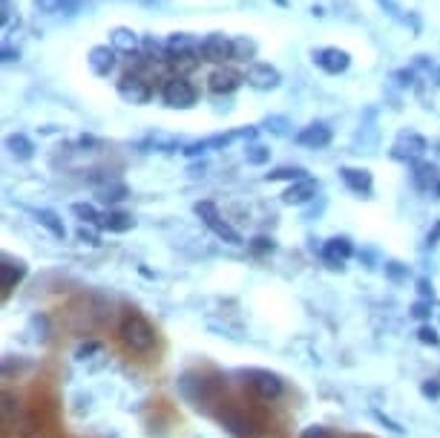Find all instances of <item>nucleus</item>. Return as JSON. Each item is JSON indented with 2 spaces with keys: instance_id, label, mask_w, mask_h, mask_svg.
<instances>
[{
  "instance_id": "obj_1",
  "label": "nucleus",
  "mask_w": 440,
  "mask_h": 438,
  "mask_svg": "<svg viewBox=\"0 0 440 438\" xmlns=\"http://www.w3.org/2000/svg\"><path fill=\"white\" fill-rule=\"evenodd\" d=\"M196 216L201 219V223L219 237V240H222V243H228V245H245V240H242V234L231 225V223H225V219H222V213H219V208L210 202V199H201V202H196Z\"/></svg>"
},
{
  "instance_id": "obj_2",
  "label": "nucleus",
  "mask_w": 440,
  "mask_h": 438,
  "mask_svg": "<svg viewBox=\"0 0 440 438\" xmlns=\"http://www.w3.org/2000/svg\"><path fill=\"white\" fill-rule=\"evenodd\" d=\"M121 340L132 349V352H150L156 346V332L153 326L147 323L141 315H127L121 320V329H118Z\"/></svg>"
},
{
  "instance_id": "obj_3",
  "label": "nucleus",
  "mask_w": 440,
  "mask_h": 438,
  "mask_svg": "<svg viewBox=\"0 0 440 438\" xmlns=\"http://www.w3.org/2000/svg\"><path fill=\"white\" fill-rule=\"evenodd\" d=\"M162 98L173 110H190L196 104V98H199V90L184 76H173V78H167V84L162 90Z\"/></svg>"
},
{
  "instance_id": "obj_4",
  "label": "nucleus",
  "mask_w": 440,
  "mask_h": 438,
  "mask_svg": "<svg viewBox=\"0 0 440 438\" xmlns=\"http://www.w3.org/2000/svg\"><path fill=\"white\" fill-rule=\"evenodd\" d=\"M199 61H207V63H225V61H234V41L222 32H213L207 35L201 44H199Z\"/></svg>"
},
{
  "instance_id": "obj_5",
  "label": "nucleus",
  "mask_w": 440,
  "mask_h": 438,
  "mask_svg": "<svg viewBox=\"0 0 440 438\" xmlns=\"http://www.w3.org/2000/svg\"><path fill=\"white\" fill-rule=\"evenodd\" d=\"M245 378H248L251 389H253L262 401H276V398L285 392V384H282V378H279L276 372H268V370H248Z\"/></svg>"
},
{
  "instance_id": "obj_6",
  "label": "nucleus",
  "mask_w": 440,
  "mask_h": 438,
  "mask_svg": "<svg viewBox=\"0 0 440 438\" xmlns=\"http://www.w3.org/2000/svg\"><path fill=\"white\" fill-rule=\"evenodd\" d=\"M150 84L144 81L141 72H127V76H121L118 81V96L127 101V104H144V101H150Z\"/></svg>"
},
{
  "instance_id": "obj_7",
  "label": "nucleus",
  "mask_w": 440,
  "mask_h": 438,
  "mask_svg": "<svg viewBox=\"0 0 440 438\" xmlns=\"http://www.w3.org/2000/svg\"><path fill=\"white\" fill-rule=\"evenodd\" d=\"M29 274V265L12 254H4V260H0V285H4V297H9V291Z\"/></svg>"
},
{
  "instance_id": "obj_8",
  "label": "nucleus",
  "mask_w": 440,
  "mask_h": 438,
  "mask_svg": "<svg viewBox=\"0 0 440 438\" xmlns=\"http://www.w3.org/2000/svg\"><path fill=\"white\" fill-rule=\"evenodd\" d=\"M242 81H245V78L239 76L236 69H231V66H216L210 76H207V90L216 93V96H228V93H234Z\"/></svg>"
},
{
  "instance_id": "obj_9",
  "label": "nucleus",
  "mask_w": 440,
  "mask_h": 438,
  "mask_svg": "<svg viewBox=\"0 0 440 438\" xmlns=\"http://www.w3.org/2000/svg\"><path fill=\"white\" fill-rule=\"evenodd\" d=\"M245 81L256 90H276L282 76H279V69L271 66V63H251L248 72H245Z\"/></svg>"
},
{
  "instance_id": "obj_10",
  "label": "nucleus",
  "mask_w": 440,
  "mask_h": 438,
  "mask_svg": "<svg viewBox=\"0 0 440 438\" xmlns=\"http://www.w3.org/2000/svg\"><path fill=\"white\" fill-rule=\"evenodd\" d=\"M351 257H354V245L345 237H334V240H328L323 245V260L334 271H342L345 268V260H351Z\"/></svg>"
},
{
  "instance_id": "obj_11",
  "label": "nucleus",
  "mask_w": 440,
  "mask_h": 438,
  "mask_svg": "<svg viewBox=\"0 0 440 438\" xmlns=\"http://www.w3.org/2000/svg\"><path fill=\"white\" fill-rule=\"evenodd\" d=\"M314 63H317V66H323L325 72H331V76H340V72H345V69H348L351 58H348V52H345V49L328 46V49L314 52Z\"/></svg>"
},
{
  "instance_id": "obj_12",
  "label": "nucleus",
  "mask_w": 440,
  "mask_h": 438,
  "mask_svg": "<svg viewBox=\"0 0 440 438\" xmlns=\"http://www.w3.org/2000/svg\"><path fill=\"white\" fill-rule=\"evenodd\" d=\"M426 153V138L417 133H400L394 141V159H417Z\"/></svg>"
},
{
  "instance_id": "obj_13",
  "label": "nucleus",
  "mask_w": 440,
  "mask_h": 438,
  "mask_svg": "<svg viewBox=\"0 0 440 438\" xmlns=\"http://www.w3.org/2000/svg\"><path fill=\"white\" fill-rule=\"evenodd\" d=\"M297 144H303V148H311V151H323L331 144V130L325 124H308L297 133Z\"/></svg>"
},
{
  "instance_id": "obj_14",
  "label": "nucleus",
  "mask_w": 440,
  "mask_h": 438,
  "mask_svg": "<svg viewBox=\"0 0 440 438\" xmlns=\"http://www.w3.org/2000/svg\"><path fill=\"white\" fill-rule=\"evenodd\" d=\"M317 190H320V185H317L311 176H305V179H300V182H293V185L282 193V202H285V205H305V202H311V199L317 196Z\"/></svg>"
},
{
  "instance_id": "obj_15",
  "label": "nucleus",
  "mask_w": 440,
  "mask_h": 438,
  "mask_svg": "<svg viewBox=\"0 0 440 438\" xmlns=\"http://www.w3.org/2000/svg\"><path fill=\"white\" fill-rule=\"evenodd\" d=\"M87 63H90V69L95 72V76L104 78L115 69V49L112 46H93L90 55H87Z\"/></svg>"
},
{
  "instance_id": "obj_16",
  "label": "nucleus",
  "mask_w": 440,
  "mask_h": 438,
  "mask_svg": "<svg viewBox=\"0 0 440 438\" xmlns=\"http://www.w3.org/2000/svg\"><path fill=\"white\" fill-rule=\"evenodd\" d=\"M95 228L110 231V234H127L130 228H135V219L130 213H124V210H107V213H101Z\"/></svg>"
},
{
  "instance_id": "obj_17",
  "label": "nucleus",
  "mask_w": 440,
  "mask_h": 438,
  "mask_svg": "<svg viewBox=\"0 0 440 438\" xmlns=\"http://www.w3.org/2000/svg\"><path fill=\"white\" fill-rule=\"evenodd\" d=\"M236 136H253V130H245V133H219V136H210L204 141H196V144H187L184 148V156H199L210 148H225V144H231Z\"/></svg>"
},
{
  "instance_id": "obj_18",
  "label": "nucleus",
  "mask_w": 440,
  "mask_h": 438,
  "mask_svg": "<svg viewBox=\"0 0 440 438\" xmlns=\"http://www.w3.org/2000/svg\"><path fill=\"white\" fill-rule=\"evenodd\" d=\"M340 176H342V182L354 193H372L374 179H372V173L365 170V168H340Z\"/></svg>"
},
{
  "instance_id": "obj_19",
  "label": "nucleus",
  "mask_w": 440,
  "mask_h": 438,
  "mask_svg": "<svg viewBox=\"0 0 440 438\" xmlns=\"http://www.w3.org/2000/svg\"><path fill=\"white\" fill-rule=\"evenodd\" d=\"M32 216H35V223L43 225L55 240H63V237H66V228H63V223L58 219V213H52V210H46V208H35Z\"/></svg>"
},
{
  "instance_id": "obj_20",
  "label": "nucleus",
  "mask_w": 440,
  "mask_h": 438,
  "mask_svg": "<svg viewBox=\"0 0 440 438\" xmlns=\"http://www.w3.org/2000/svg\"><path fill=\"white\" fill-rule=\"evenodd\" d=\"M110 46L118 49V52H135V49H138V35H135L132 29L118 26V29L110 32Z\"/></svg>"
},
{
  "instance_id": "obj_21",
  "label": "nucleus",
  "mask_w": 440,
  "mask_h": 438,
  "mask_svg": "<svg viewBox=\"0 0 440 438\" xmlns=\"http://www.w3.org/2000/svg\"><path fill=\"white\" fill-rule=\"evenodd\" d=\"M199 55V44L187 32H176L167 38V55Z\"/></svg>"
},
{
  "instance_id": "obj_22",
  "label": "nucleus",
  "mask_w": 440,
  "mask_h": 438,
  "mask_svg": "<svg viewBox=\"0 0 440 438\" xmlns=\"http://www.w3.org/2000/svg\"><path fill=\"white\" fill-rule=\"evenodd\" d=\"M6 148H9V153H12L15 159H21V162H26V159H32V156H35V144H32L23 133L9 136V138H6Z\"/></svg>"
},
{
  "instance_id": "obj_23",
  "label": "nucleus",
  "mask_w": 440,
  "mask_h": 438,
  "mask_svg": "<svg viewBox=\"0 0 440 438\" xmlns=\"http://www.w3.org/2000/svg\"><path fill=\"white\" fill-rule=\"evenodd\" d=\"M222 424H225L228 432H234L236 438H248V435H251V429H248L251 424H248L239 412H225V415H222Z\"/></svg>"
},
{
  "instance_id": "obj_24",
  "label": "nucleus",
  "mask_w": 440,
  "mask_h": 438,
  "mask_svg": "<svg viewBox=\"0 0 440 438\" xmlns=\"http://www.w3.org/2000/svg\"><path fill=\"white\" fill-rule=\"evenodd\" d=\"M72 213H75L84 225H98V219H101L98 208L90 205V202H75V205H72Z\"/></svg>"
},
{
  "instance_id": "obj_25",
  "label": "nucleus",
  "mask_w": 440,
  "mask_h": 438,
  "mask_svg": "<svg viewBox=\"0 0 440 438\" xmlns=\"http://www.w3.org/2000/svg\"><path fill=\"white\" fill-rule=\"evenodd\" d=\"M253 55H256V44L251 38H236L234 41V61L248 63V61H253Z\"/></svg>"
},
{
  "instance_id": "obj_26",
  "label": "nucleus",
  "mask_w": 440,
  "mask_h": 438,
  "mask_svg": "<svg viewBox=\"0 0 440 438\" xmlns=\"http://www.w3.org/2000/svg\"><path fill=\"white\" fill-rule=\"evenodd\" d=\"M308 173L303 170V168H279V170H271L265 179L268 182H279V179H288V182H300V179H305Z\"/></svg>"
},
{
  "instance_id": "obj_27",
  "label": "nucleus",
  "mask_w": 440,
  "mask_h": 438,
  "mask_svg": "<svg viewBox=\"0 0 440 438\" xmlns=\"http://www.w3.org/2000/svg\"><path fill=\"white\" fill-rule=\"evenodd\" d=\"M245 159H248V165H265V162L271 159V151L262 148V144H253V148H248Z\"/></svg>"
},
{
  "instance_id": "obj_28",
  "label": "nucleus",
  "mask_w": 440,
  "mask_h": 438,
  "mask_svg": "<svg viewBox=\"0 0 440 438\" xmlns=\"http://www.w3.org/2000/svg\"><path fill=\"white\" fill-rule=\"evenodd\" d=\"M127 185H107L104 190H101V199L104 202H121V199H127Z\"/></svg>"
},
{
  "instance_id": "obj_29",
  "label": "nucleus",
  "mask_w": 440,
  "mask_h": 438,
  "mask_svg": "<svg viewBox=\"0 0 440 438\" xmlns=\"http://www.w3.org/2000/svg\"><path fill=\"white\" fill-rule=\"evenodd\" d=\"M417 340L426 343V346H440V335H437V329L429 326V323H423V326L417 329Z\"/></svg>"
},
{
  "instance_id": "obj_30",
  "label": "nucleus",
  "mask_w": 440,
  "mask_h": 438,
  "mask_svg": "<svg viewBox=\"0 0 440 438\" xmlns=\"http://www.w3.org/2000/svg\"><path fill=\"white\" fill-rule=\"evenodd\" d=\"M434 173H437V170H434V165H420V168H417V173H414V179H417V185H420V188H429V185L434 182Z\"/></svg>"
},
{
  "instance_id": "obj_31",
  "label": "nucleus",
  "mask_w": 440,
  "mask_h": 438,
  "mask_svg": "<svg viewBox=\"0 0 440 438\" xmlns=\"http://www.w3.org/2000/svg\"><path fill=\"white\" fill-rule=\"evenodd\" d=\"M101 352V343L98 340H90V343H81L78 349H75V360H90L93 355H98Z\"/></svg>"
},
{
  "instance_id": "obj_32",
  "label": "nucleus",
  "mask_w": 440,
  "mask_h": 438,
  "mask_svg": "<svg viewBox=\"0 0 440 438\" xmlns=\"http://www.w3.org/2000/svg\"><path fill=\"white\" fill-rule=\"evenodd\" d=\"M300 438H334V432L328 427H323V424H311V427H305L300 432Z\"/></svg>"
},
{
  "instance_id": "obj_33",
  "label": "nucleus",
  "mask_w": 440,
  "mask_h": 438,
  "mask_svg": "<svg viewBox=\"0 0 440 438\" xmlns=\"http://www.w3.org/2000/svg\"><path fill=\"white\" fill-rule=\"evenodd\" d=\"M29 326H32L35 332L41 329V335H38V343H46V326H49V320H46V315H35Z\"/></svg>"
},
{
  "instance_id": "obj_34",
  "label": "nucleus",
  "mask_w": 440,
  "mask_h": 438,
  "mask_svg": "<svg viewBox=\"0 0 440 438\" xmlns=\"http://www.w3.org/2000/svg\"><path fill=\"white\" fill-rule=\"evenodd\" d=\"M412 315L420 317V320H429V317H431V300H429V303H426V300H417V303L412 306Z\"/></svg>"
},
{
  "instance_id": "obj_35",
  "label": "nucleus",
  "mask_w": 440,
  "mask_h": 438,
  "mask_svg": "<svg viewBox=\"0 0 440 438\" xmlns=\"http://www.w3.org/2000/svg\"><path fill=\"white\" fill-rule=\"evenodd\" d=\"M78 240H81V243H87V245H98V231H93V228L81 225V228H78Z\"/></svg>"
},
{
  "instance_id": "obj_36",
  "label": "nucleus",
  "mask_w": 440,
  "mask_h": 438,
  "mask_svg": "<svg viewBox=\"0 0 440 438\" xmlns=\"http://www.w3.org/2000/svg\"><path fill=\"white\" fill-rule=\"evenodd\" d=\"M374 418H377V421H380V424H383V427H386V429H392V432H394V435H403V432H406V429H403V427H400V424H397V421H392V418H386V415H383V412H374Z\"/></svg>"
},
{
  "instance_id": "obj_37",
  "label": "nucleus",
  "mask_w": 440,
  "mask_h": 438,
  "mask_svg": "<svg viewBox=\"0 0 440 438\" xmlns=\"http://www.w3.org/2000/svg\"><path fill=\"white\" fill-rule=\"evenodd\" d=\"M420 392H423L426 398H440V381H423Z\"/></svg>"
},
{
  "instance_id": "obj_38",
  "label": "nucleus",
  "mask_w": 440,
  "mask_h": 438,
  "mask_svg": "<svg viewBox=\"0 0 440 438\" xmlns=\"http://www.w3.org/2000/svg\"><path fill=\"white\" fill-rule=\"evenodd\" d=\"M35 6H38L41 12H58V9L63 6V0H35Z\"/></svg>"
},
{
  "instance_id": "obj_39",
  "label": "nucleus",
  "mask_w": 440,
  "mask_h": 438,
  "mask_svg": "<svg viewBox=\"0 0 440 438\" xmlns=\"http://www.w3.org/2000/svg\"><path fill=\"white\" fill-rule=\"evenodd\" d=\"M417 291H420L423 300H434V288H431L429 280H417Z\"/></svg>"
},
{
  "instance_id": "obj_40",
  "label": "nucleus",
  "mask_w": 440,
  "mask_h": 438,
  "mask_svg": "<svg viewBox=\"0 0 440 438\" xmlns=\"http://www.w3.org/2000/svg\"><path fill=\"white\" fill-rule=\"evenodd\" d=\"M251 248H253V251H273V240H268V237H256V240L251 243Z\"/></svg>"
},
{
  "instance_id": "obj_41",
  "label": "nucleus",
  "mask_w": 440,
  "mask_h": 438,
  "mask_svg": "<svg viewBox=\"0 0 440 438\" xmlns=\"http://www.w3.org/2000/svg\"><path fill=\"white\" fill-rule=\"evenodd\" d=\"M386 274H389L392 280H403V277H406V268H400V263H389V265H386Z\"/></svg>"
},
{
  "instance_id": "obj_42",
  "label": "nucleus",
  "mask_w": 440,
  "mask_h": 438,
  "mask_svg": "<svg viewBox=\"0 0 440 438\" xmlns=\"http://www.w3.org/2000/svg\"><path fill=\"white\" fill-rule=\"evenodd\" d=\"M437 240H440V223H437V228L429 234V240H426V245H437Z\"/></svg>"
},
{
  "instance_id": "obj_43",
  "label": "nucleus",
  "mask_w": 440,
  "mask_h": 438,
  "mask_svg": "<svg viewBox=\"0 0 440 438\" xmlns=\"http://www.w3.org/2000/svg\"><path fill=\"white\" fill-rule=\"evenodd\" d=\"M434 190H437V196H440V179H437V185H434Z\"/></svg>"
}]
</instances>
